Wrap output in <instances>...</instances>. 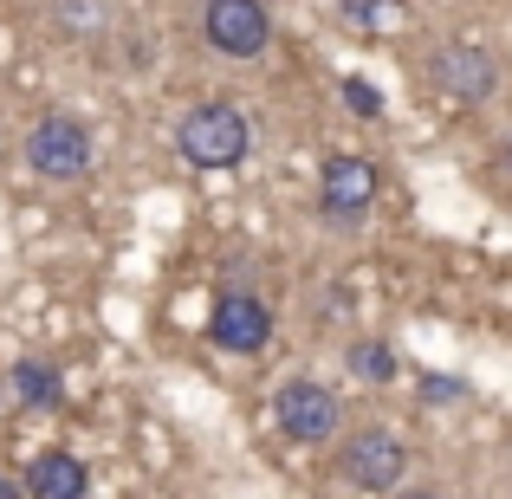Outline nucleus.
Returning <instances> with one entry per match:
<instances>
[{"label": "nucleus", "mask_w": 512, "mask_h": 499, "mask_svg": "<svg viewBox=\"0 0 512 499\" xmlns=\"http://www.w3.org/2000/svg\"><path fill=\"white\" fill-rule=\"evenodd\" d=\"M253 150V130H247V111L227 98H208L175 124V156L188 169H240Z\"/></svg>", "instance_id": "f257e3e1"}, {"label": "nucleus", "mask_w": 512, "mask_h": 499, "mask_svg": "<svg viewBox=\"0 0 512 499\" xmlns=\"http://www.w3.org/2000/svg\"><path fill=\"white\" fill-rule=\"evenodd\" d=\"M26 169L46 175V182H85L91 163H98V150H91V130L78 124V117L65 111H46L33 130H26Z\"/></svg>", "instance_id": "f03ea898"}, {"label": "nucleus", "mask_w": 512, "mask_h": 499, "mask_svg": "<svg viewBox=\"0 0 512 499\" xmlns=\"http://www.w3.org/2000/svg\"><path fill=\"white\" fill-rule=\"evenodd\" d=\"M273 422L286 441H299V448H318V441H331L344 428V402L331 396L318 376H292V383L273 389Z\"/></svg>", "instance_id": "7ed1b4c3"}, {"label": "nucleus", "mask_w": 512, "mask_h": 499, "mask_svg": "<svg viewBox=\"0 0 512 499\" xmlns=\"http://www.w3.org/2000/svg\"><path fill=\"white\" fill-rule=\"evenodd\" d=\"M376 195H383V175H376L370 156H357V150H338V156H325V169H318V214L325 221H363V214L376 208Z\"/></svg>", "instance_id": "20e7f679"}, {"label": "nucleus", "mask_w": 512, "mask_h": 499, "mask_svg": "<svg viewBox=\"0 0 512 499\" xmlns=\"http://www.w3.org/2000/svg\"><path fill=\"white\" fill-rule=\"evenodd\" d=\"M338 474L357 493H396L402 480H409V448H402V435H389V428H357L338 448Z\"/></svg>", "instance_id": "39448f33"}, {"label": "nucleus", "mask_w": 512, "mask_h": 499, "mask_svg": "<svg viewBox=\"0 0 512 499\" xmlns=\"http://www.w3.org/2000/svg\"><path fill=\"white\" fill-rule=\"evenodd\" d=\"M428 78H435V91L448 104H493V91H500V59H493L487 46H474V39H448V46H435V59H428Z\"/></svg>", "instance_id": "423d86ee"}, {"label": "nucleus", "mask_w": 512, "mask_h": 499, "mask_svg": "<svg viewBox=\"0 0 512 499\" xmlns=\"http://www.w3.org/2000/svg\"><path fill=\"white\" fill-rule=\"evenodd\" d=\"M201 39L221 59H260L273 46V13H266V0H208L201 7Z\"/></svg>", "instance_id": "0eeeda50"}, {"label": "nucleus", "mask_w": 512, "mask_h": 499, "mask_svg": "<svg viewBox=\"0 0 512 499\" xmlns=\"http://www.w3.org/2000/svg\"><path fill=\"white\" fill-rule=\"evenodd\" d=\"M208 337L234 357H253V350L273 344V305L253 299V292H221L208 312Z\"/></svg>", "instance_id": "6e6552de"}, {"label": "nucleus", "mask_w": 512, "mask_h": 499, "mask_svg": "<svg viewBox=\"0 0 512 499\" xmlns=\"http://www.w3.org/2000/svg\"><path fill=\"white\" fill-rule=\"evenodd\" d=\"M85 487H91L85 461L65 454V448H46L33 467H26V493L33 499H85Z\"/></svg>", "instance_id": "1a4fd4ad"}, {"label": "nucleus", "mask_w": 512, "mask_h": 499, "mask_svg": "<svg viewBox=\"0 0 512 499\" xmlns=\"http://www.w3.org/2000/svg\"><path fill=\"white\" fill-rule=\"evenodd\" d=\"M7 383H13V396H20L33 415H52V409H59V370H52V363L26 357V363H13Z\"/></svg>", "instance_id": "9d476101"}, {"label": "nucleus", "mask_w": 512, "mask_h": 499, "mask_svg": "<svg viewBox=\"0 0 512 499\" xmlns=\"http://www.w3.org/2000/svg\"><path fill=\"white\" fill-rule=\"evenodd\" d=\"M344 363H350L357 383H396V350L376 344V337H357V344L344 350Z\"/></svg>", "instance_id": "9b49d317"}, {"label": "nucleus", "mask_w": 512, "mask_h": 499, "mask_svg": "<svg viewBox=\"0 0 512 499\" xmlns=\"http://www.w3.org/2000/svg\"><path fill=\"white\" fill-rule=\"evenodd\" d=\"M52 20L65 33H91V26H104V7L98 0H52Z\"/></svg>", "instance_id": "f8f14e48"}, {"label": "nucleus", "mask_w": 512, "mask_h": 499, "mask_svg": "<svg viewBox=\"0 0 512 499\" xmlns=\"http://www.w3.org/2000/svg\"><path fill=\"white\" fill-rule=\"evenodd\" d=\"M344 104H350V117H370V124H376V117H383V91H376L370 85V78H344Z\"/></svg>", "instance_id": "ddd939ff"}, {"label": "nucleus", "mask_w": 512, "mask_h": 499, "mask_svg": "<svg viewBox=\"0 0 512 499\" xmlns=\"http://www.w3.org/2000/svg\"><path fill=\"white\" fill-rule=\"evenodd\" d=\"M422 396H428V402H454V396H467V389L454 383V376H428V383H422Z\"/></svg>", "instance_id": "4468645a"}, {"label": "nucleus", "mask_w": 512, "mask_h": 499, "mask_svg": "<svg viewBox=\"0 0 512 499\" xmlns=\"http://www.w3.org/2000/svg\"><path fill=\"white\" fill-rule=\"evenodd\" d=\"M383 7H389V0H344V20H357V26H363V20H376Z\"/></svg>", "instance_id": "2eb2a0df"}, {"label": "nucleus", "mask_w": 512, "mask_h": 499, "mask_svg": "<svg viewBox=\"0 0 512 499\" xmlns=\"http://www.w3.org/2000/svg\"><path fill=\"white\" fill-rule=\"evenodd\" d=\"M500 163H506V175H512V137H506V143H500Z\"/></svg>", "instance_id": "dca6fc26"}, {"label": "nucleus", "mask_w": 512, "mask_h": 499, "mask_svg": "<svg viewBox=\"0 0 512 499\" xmlns=\"http://www.w3.org/2000/svg\"><path fill=\"white\" fill-rule=\"evenodd\" d=\"M13 493H26V487H13V480H0V499H13Z\"/></svg>", "instance_id": "f3484780"}]
</instances>
